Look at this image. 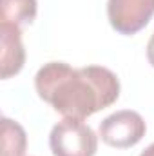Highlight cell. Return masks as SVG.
I'll return each mask as SVG.
<instances>
[{"mask_svg":"<svg viewBox=\"0 0 154 156\" xmlns=\"http://www.w3.org/2000/svg\"><path fill=\"white\" fill-rule=\"evenodd\" d=\"M35 89L56 113L65 118H85L111 107L120 98V78L107 67H71L47 62L35 75Z\"/></svg>","mask_w":154,"mask_h":156,"instance_id":"cell-1","label":"cell"},{"mask_svg":"<svg viewBox=\"0 0 154 156\" xmlns=\"http://www.w3.org/2000/svg\"><path fill=\"white\" fill-rule=\"evenodd\" d=\"M53 156H94L98 151V136L80 118L60 120L49 134Z\"/></svg>","mask_w":154,"mask_h":156,"instance_id":"cell-2","label":"cell"},{"mask_svg":"<svg viewBox=\"0 0 154 156\" xmlns=\"http://www.w3.org/2000/svg\"><path fill=\"white\" fill-rule=\"evenodd\" d=\"M147 133L143 116L131 109H121L105 118L100 123L98 136L103 144L114 149H129L142 142Z\"/></svg>","mask_w":154,"mask_h":156,"instance_id":"cell-3","label":"cell"},{"mask_svg":"<svg viewBox=\"0 0 154 156\" xmlns=\"http://www.w3.org/2000/svg\"><path fill=\"white\" fill-rule=\"evenodd\" d=\"M154 16V0H109L107 18L116 33L132 37Z\"/></svg>","mask_w":154,"mask_h":156,"instance_id":"cell-4","label":"cell"},{"mask_svg":"<svg viewBox=\"0 0 154 156\" xmlns=\"http://www.w3.org/2000/svg\"><path fill=\"white\" fill-rule=\"evenodd\" d=\"M0 64H2V80L18 75L26 64L22 29L18 26L0 22Z\"/></svg>","mask_w":154,"mask_h":156,"instance_id":"cell-5","label":"cell"},{"mask_svg":"<svg viewBox=\"0 0 154 156\" xmlns=\"http://www.w3.org/2000/svg\"><path fill=\"white\" fill-rule=\"evenodd\" d=\"M38 13L37 0H0V22L13 26L33 24Z\"/></svg>","mask_w":154,"mask_h":156,"instance_id":"cell-6","label":"cell"},{"mask_svg":"<svg viewBox=\"0 0 154 156\" xmlns=\"http://www.w3.org/2000/svg\"><path fill=\"white\" fill-rule=\"evenodd\" d=\"M27 134L26 129L11 118H2V156H26Z\"/></svg>","mask_w":154,"mask_h":156,"instance_id":"cell-7","label":"cell"},{"mask_svg":"<svg viewBox=\"0 0 154 156\" xmlns=\"http://www.w3.org/2000/svg\"><path fill=\"white\" fill-rule=\"evenodd\" d=\"M147 60L154 67V33H152V37L149 38V44H147Z\"/></svg>","mask_w":154,"mask_h":156,"instance_id":"cell-8","label":"cell"},{"mask_svg":"<svg viewBox=\"0 0 154 156\" xmlns=\"http://www.w3.org/2000/svg\"><path fill=\"white\" fill-rule=\"evenodd\" d=\"M140 156H154V144H151V145H149V147H147Z\"/></svg>","mask_w":154,"mask_h":156,"instance_id":"cell-9","label":"cell"}]
</instances>
